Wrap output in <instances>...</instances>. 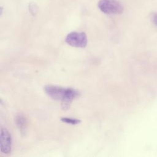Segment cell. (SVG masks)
Masks as SVG:
<instances>
[{
	"label": "cell",
	"mask_w": 157,
	"mask_h": 157,
	"mask_svg": "<svg viewBox=\"0 0 157 157\" xmlns=\"http://www.w3.org/2000/svg\"><path fill=\"white\" fill-rule=\"evenodd\" d=\"M29 10H31L33 9V10L31 12V13H35L37 12V7H36V4H31L29 5Z\"/></svg>",
	"instance_id": "52a82bcc"
},
{
	"label": "cell",
	"mask_w": 157,
	"mask_h": 157,
	"mask_svg": "<svg viewBox=\"0 0 157 157\" xmlns=\"http://www.w3.org/2000/svg\"><path fill=\"white\" fill-rule=\"evenodd\" d=\"M45 92L51 98L61 101L63 109H68L72 101L79 96L80 93L72 88H63L55 85H47L44 88Z\"/></svg>",
	"instance_id": "6da1fadb"
},
{
	"label": "cell",
	"mask_w": 157,
	"mask_h": 157,
	"mask_svg": "<svg viewBox=\"0 0 157 157\" xmlns=\"http://www.w3.org/2000/svg\"><path fill=\"white\" fill-rule=\"evenodd\" d=\"M153 23L157 26V13H154L152 17Z\"/></svg>",
	"instance_id": "ba28073f"
},
{
	"label": "cell",
	"mask_w": 157,
	"mask_h": 157,
	"mask_svg": "<svg viewBox=\"0 0 157 157\" xmlns=\"http://www.w3.org/2000/svg\"><path fill=\"white\" fill-rule=\"evenodd\" d=\"M15 122L21 133L25 134L27 126V121L26 117L23 114H18L15 118Z\"/></svg>",
	"instance_id": "5b68a950"
},
{
	"label": "cell",
	"mask_w": 157,
	"mask_h": 157,
	"mask_svg": "<svg viewBox=\"0 0 157 157\" xmlns=\"http://www.w3.org/2000/svg\"><path fill=\"white\" fill-rule=\"evenodd\" d=\"M65 40L74 47L84 48L87 45V36L83 32H71L67 34Z\"/></svg>",
	"instance_id": "3957f363"
},
{
	"label": "cell",
	"mask_w": 157,
	"mask_h": 157,
	"mask_svg": "<svg viewBox=\"0 0 157 157\" xmlns=\"http://www.w3.org/2000/svg\"><path fill=\"white\" fill-rule=\"evenodd\" d=\"M61 121L65 123L70 124H77L81 122V121L78 119L73 118L71 117H62L61 118Z\"/></svg>",
	"instance_id": "8992f818"
},
{
	"label": "cell",
	"mask_w": 157,
	"mask_h": 157,
	"mask_svg": "<svg viewBox=\"0 0 157 157\" xmlns=\"http://www.w3.org/2000/svg\"><path fill=\"white\" fill-rule=\"evenodd\" d=\"M98 6L106 14H120L123 11V6L117 0H99Z\"/></svg>",
	"instance_id": "7a4b0ae2"
},
{
	"label": "cell",
	"mask_w": 157,
	"mask_h": 157,
	"mask_svg": "<svg viewBox=\"0 0 157 157\" xmlns=\"http://www.w3.org/2000/svg\"><path fill=\"white\" fill-rule=\"evenodd\" d=\"M1 151L4 154H9L12 150V138L9 132L5 128L1 129L0 137Z\"/></svg>",
	"instance_id": "277c9868"
}]
</instances>
